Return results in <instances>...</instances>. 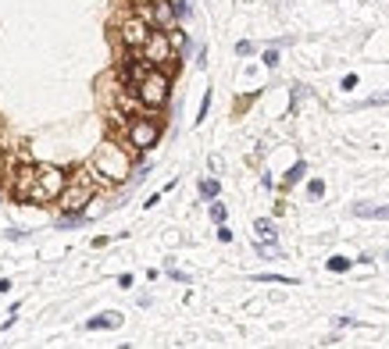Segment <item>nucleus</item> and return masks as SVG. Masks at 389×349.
Wrapping results in <instances>:
<instances>
[{
    "label": "nucleus",
    "mask_w": 389,
    "mask_h": 349,
    "mask_svg": "<svg viewBox=\"0 0 389 349\" xmlns=\"http://www.w3.org/2000/svg\"><path fill=\"white\" fill-rule=\"evenodd\" d=\"M89 171H93L97 185H122L132 175V153L114 143H104V146H97L93 161H89Z\"/></svg>",
    "instance_id": "1"
},
{
    "label": "nucleus",
    "mask_w": 389,
    "mask_h": 349,
    "mask_svg": "<svg viewBox=\"0 0 389 349\" xmlns=\"http://www.w3.org/2000/svg\"><path fill=\"white\" fill-rule=\"evenodd\" d=\"M132 93H136V100H139L143 111H161L168 104V97H171V75H168V68H154Z\"/></svg>",
    "instance_id": "2"
},
{
    "label": "nucleus",
    "mask_w": 389,
    "mask_h": 349,
    "mask_svg": "<svg viewBox=\"0 0 389 349\" xmlns=\"http://www.w3.org/2000/svg\"><path fill=\"white\" fill-rule=\"evenodd\" d=\"M158 139H161V121L154 114L143 111V114L129 118V125H125V143H129V150L146 153V150L158 146Z\"/></svg>",
    "instance_id": "3"
},
{
    "label": "nucleus",
    "mask_w": 389,
    "mask_h": 349,
    "mask_svg": "<svg viewBox=\"0 0 389 349\" xmlns=\"http://www.w3.org/2000/svg\"><path fill=\"white\" fill-rule=\"evenodd\" d=\"M93 189H97V182H93V171L89 168H82V171H75L72 175V182H68V189L61 193V210L65 214H82L86 210V203L93 200Z\"/></svg>",
    "instance_id": "4"
},
{
    "label": "nucleus",
    "mask_w": 389,
    "mask_h": 349,
    "mask_svg": "<svg viewBox=\"0 0 389 349\" xmlns=\"http://www.w3.org/2000/svg\"><path fill=\"white\" fill-rule=\"evenodd\" d=\"M72 175L65 168H57V164H40V178H36V196L33 203H54V200H61V193L68 189Z\"/></svg>",
    "instance_id": "5"
},
{
    "label": "nucleus",
    "mask_w": 389,
    "mask_h": 349,
    "mask_svg": "<svg viewBox=\"0 0 389 349\" xmlns=\"http://www.w3.org/2000/svg\"><path fill=\"white\" fill-rule=\"evenodd\" d=\"M36 178H40V164L18 161V164L8 171V193H11L18 203H33V196H36Z\"/></svg>",
    "instance_id": "6"
},
{
    "label": "nucleus",
    "mask_w": 389,
    "mask_h": 349,
    "mask_svg": "<svg viewBox=\"0 0 389 349\" xmlns=\"http://www.w3.org/2000/svg\"><path fill=\"white\" fill-rule=\"evenodd\" d=\"M151 36H154V25L143 15H136V11L118 22V40H122L125 50H143L146 43H151Z\"/></svg>",
    "instance_id": "7"
},
{
    "label": "nucleus",
    "mask_w": 389,
    "mask_h": 349,
    "mask_svg": "<svg viewBox=\"0 0 389 349\" xmlns=\"http://www.w3.org/2000/svg\"><path fill=\"white\" fill-rule=\"evenodd\" d=\"M143 57L151 61L154 68H168L175 61V43H171V33H161V29H154L151 43L143 47Z\"/></svg>",
    "instance_id": "8"
},
{
    "label": "nucleus",
    "mask_w": 389,
    "mask_h": 349,
    "mask_svg": "<svg viewBox=\"0 0 389 349\" xmlns=\"http://www.w3.org/2000/svg\"><path fill=\"white\" fill-rule=\"evenodd\" d=\"M86 328H89V332L122 328V313H114V310H107V313H97V317H89V321H86Z\"/></svg>",
    "instance_id": "9"
},
{
    "label": "nucleus",
    "mask_w": 389,
    "mask_h": 349,
    "mask_svg": "<svg viewBox=\"0 0 389 349\" xmlns=\"http://www.w3.org/2000/svg\"><path fill=\"white\" fill-rule=\"evenodd\" d=\"M357 217H375V221H389V203L386 207H372V203H353Z\"/></svg>",
    "instance_id": "10"
},
{
    "label": "nucleus",
    "mask_w": 389,
    "mask_h": 349,
    "mask_svg": "<svg viewBox=\"0 0 389 349\" xmlns=\"http://www.w3.org/2000/svg\"><path fill=\"white\" fill-rule=\"evenodd\" d=\"M254 232H257V242H261V239H264V242L275 239V225H272V221H264V217L254 221Z\"/></svg>",
    "instance_id": "11"
},
{
    "label": "nucleus",
    "mask_w": 389,
    "mask_h": 349,
    "mask_svg": "<svg viewBox=\"0 0 389 349\" xmlns=\"http://www.w3.org/2000/svg\"><path fill=\"white\" fill-rule=\"evenodd\" d=\"M218 189H222L218 178H204V182H200V196H204V200H218Z\"/></svg>",
    "instance_id": "12"
},
{
    "label": "nucleus",
    "mask_w": 389,
    "mask_h": 349,
    "mask_svg": "<svg viewBox=\"0 0 389 349\" xmlns=\"http://www.w3.org/2000/svg\"><path fill=\"white\" fill-rule=\"evenodd\" d=\"M304 175H307V164H304V161H296V164L286 171V178H282V182H286V185H296V182H300Z\"/></svg>",
    "instance_id": "13"
},
{
    "label": "nucleus",
    "mask_w": 389,
    "mask_h": 349,
    "mask_svg": "<svg viewBox=\"0 0 389 349\" xmlns=\"http://www.w3.org/2000/svg\"><path fill=\"white\" fill-rule=\"evenodd\" d=\"M350 267H353V261H350V257H328V271L343 274V271H350Z\"/></svg>",
    "instance_id": "14"
},
{
    "label": "nucleus",
    "mask_w": 389,
    "mask_h": 349,
    "mask_svg": "<svg viewBox=\"0 0 389 349\" xmlns=\"http://www.w3.org/2000/svg\"><path fill=\"white\" fill-rule=\"evenodd\" d=\"M257 281H279V285H296V278H289V274H257Z\"/></svg>",
    "instance_id": "15"
},
{
    "label": "nucleus",
    "mask_w": 389,
    "mask_h": 349,
    "mask_svg": "<svg viewBox=\"0 0 389 349\" xmlns=\"http://www.w3.org/2000/svg\"><path fill=\"white\" fill-rule=\"evenodd\" d=\"M211 221L215 225H225V203H211Z\"/></svg>",
    "instance_id": "16"
},
{
    "label": "nucleus",
    "mask_w": 389,
    "mask_h": 349,
    "mask_svg": "<svg viewBox=\"0 0 389 349\" xmlns=\"http://www.w3.org/2000/svg\"><path fill=\"white\" fill-rule=\"evenodd\" d=\"M307 193H311V200H318V196H325V182H318V178H314V182L307 185Z\"/></svg>",
    "instance_id": "17"
},
{
    "label": "nucleus",
    "mask_w": 389,
    "mask_h": 349,
    "mask_svg": "<svg viewBox=\"0 0 389 349\" xmlns=\"http://www.w3.org/2000/svg\"><path fill=\"white\" fill-rule=\"evenodd\" d=\"M207 111H211V93H204V100H200V114H197V121H204V118H207Z\"/></svg>",
    "instance_id": "18"
},
{
    "label": "nucleus",
    "mask_w": 389,
    "mask_h": 349,
    "mask_svg": "<svg viewBox=\"0 0 389 349\" xmlns=\"http://www.w3.org/2000/svg\"><path fill=\"white\" fill-rule=\"evenodd\" d=\"M264 65L275 68V65H279V50H264Z\"/></svg>",
    "instance_id": "19"
},
{
    "label": "nucleus",
    "mask_w": 389,
    "mask_h": 349,
    "mask_svg": "<svg viewBox=\"0 0 389 349\" xmlns=\"http://www.w3.org/2000/svg\"><path fill=\"white\" fill-rule=\"evenodd\" d=\"M218 239H222V242H232V232H229L225 225H218Z\"/></svg>",
    "instance_id": "20"
},
{
    "label": "nucleus",
    "mask_w": 389,
    "mask_h": 349,
    "mask_svg": "<svg viewBox=\"0 0 389 349\" xmlns=\"http://www.w3.org/2000/svg\"><path fill=\"white\" fill-rule=\"evenodd\" d=\"M236 54H243V57H247V54H254V43H239V47H236Z\"/></svg>",
    "instance_id": "21"
}]
</instances>
